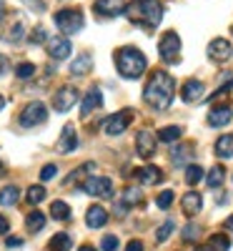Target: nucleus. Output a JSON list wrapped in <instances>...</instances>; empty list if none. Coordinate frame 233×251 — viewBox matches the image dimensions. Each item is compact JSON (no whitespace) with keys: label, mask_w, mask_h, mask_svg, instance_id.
<instances>
[{"label":"nucleus","mask_w":233,"mask_h":251,"mask_svg":"<svg viewBox=\"0 0 233 251\" xmlns=\"http://www.w3.org/2000/svg\"><path fill=\"white\" fill-rule=\"evenodd\" d=\"M173 226H176L173 221H163V224L158 226V234H156V241H158V244H163V241H165L168 236L173 234Z\"/></svg>","instance_id":"obj_36"},{"label":"nucleus","mask_w":233,"mask_h":251,"mask_svg":"<svg viewBox=\"0 0 233 251\" xmlns=\"http://www.w3.org/2000/svg\"><path fill=\"white\" fill-rule=\"evenodd\" d=\"M55 149H58L60 153H73V151L78 149V133H75V128H73L70 123L63 128V133H60V138H58V143H55Z\"/></svg>","instance_id":"obj_14"},{"label":"nucleus","mask_w":233,"mask_h":251,"mask_svg":"<svg viewBox=\"0 0 233 251\" xmlns=\"http://www.w3.org/2000/svg\"><path fill=\"white\" fill-rule=\"evenodd\" d=\"M46 121H48V108H46V103H40V100L28 103L23 108V113H20V126H25V128H33V126H40Z\"/></svg>","instance_id":"obj_7"},{"label":"nucleus","mask_w":233,"mask_h":251,"mask_svg":"<svg viewBox=\"0 0 233 251\" xmlns=\"http://www.w3.org/2000/svg\"><path fill=\"white\" fill-rule=\"evenodd\" d=\"M203 178V169H201V166H188V169H186V183L188 186H196L198 181Z\"/></svg>","instance_id":"obj_34"},{"label":"nucleus","mask_w":233,"mask_h":251,"mask_svg":"<svg viewBox=\"0 0 233 251\" xmlns=\"http://www.w3.org/2000/svg\"><path fill=\"white\" fill-rule=\"evenodd\" d=\"M128 208H131V206H125L123 201H118V203H116V216H125V214H128Z\"/></svg>","instance_id":"obj_48"},{"label":"nucleus","mask_w":233,"mask_h":251,"mask_svg":"<svg viewBox=\"0 0 233 251\" xmlns=\"http://www.w3.org/2000/svg\"><path fill=\"white\" fill-rule=\"evenodd\" d=\"M91 68H93V55L91 53H80L73 60V66H70V75H86V73H91Z\"/></svg>","instance_id":"obj_23"},{"label":"nucleus","mask_w":233,"mask_h":251,"mask_svg":"<svg viewBox=\"0 0 233 251\" xmlns=\"http://www.w3.org/2000/svg\"><path fill=\"white\" fill-rule=\"evenodd\" d=\"M116 68H118V73H120L123 78L136 80V78H140V75L145 73L148 60H145V55H143L138 48L125 46V48H118V50H116Z\"/></svg>","instance_id":"obj_3"},{"label":"nucleus","mask_w":233,"mask_h":251,"mask_svg":"<svg viewBox=\"0 0 233 251\" xmlns=\"http://www.w3.org/2000/svg\"><path fill=\"white\" fill-rule=\"evenodd\" d=\"M18 199H20L18 186H5L3 191H0V206H15Z\"/></svg>","instance_id":"obj_28"},{"label":"nucleus","mask_w":233,"mask_h":251,"mask_svg":"<svg viewBox=\"0 0 233 251\" xmlns=\"http://www.w3.org/2000/svg\"><path fill=\"white\" fill-rule=\"evenodd\" d=\"M136 146H138V156L143 158V161H148V158H153L156 156V136L151 133V131H140L138 133V138H136Z\"/></svg>","instance_id":"obj_12"},{"label":"nucleus","mask_w":233,"mask_h":251,"mask_svg":"<svg viewBox=\"0 0 233 251\" xmlns=\"http://www.w3.org/2000/svg\"><path fill=\"white\" fill-rule=\"evenodd\" d=\"M190 239H198V226H193V224H188L186 228H183V241H190Z\"/></svg>","instance_id":"obj_43"},{"label":"nucleus","mask_w":233,"mask_h":251,"mask_svg":"<svg viewBox=\"0 0 233 251\" xmlns=\"http://www.w3.org/2000/svg\"><path fill=\"white\" fill-rule=\"evenodd\" d=\"M3 171H5V163H3V161H0V174H3Z\"/></svg>","instance_id":"obj_55"},{"label":"nucleus","mask_w":233,"mask_h":251,"mask_svg":"<svg viewBox=\"0 0 233 251\" xmlns=\"http://www.w3.org/2000/svg\"><path fill=\"white\" fill-rule=\"evenodd\" d=\"M25 199H28L30 206L40 203V201L46 199V186H30V188H28V194H25Z\"/></svg>","instance_id":"obj_33"},{"label":"nucleus","mask_w":233,"mask_h":251,"mask_svg":"<svg viewBox=\"0 0 233 251\" xmlns=\"http://www.w3.org/2000/svg\"><path fill=\"white\" fill-rule=\"evenodd\" d=\"M3 108H5V98H3V96H0V111H3Z\"/></svg>","instance_id":"obj_54"},{"label":"nucleus","mask_w":233,"mask_h":251,"mask_svg":"<svg viewBox=\"0 0 233 251\" xmlns=\"http://www.w3.org/2000/svg\"><path fill=\"white\" fill-rule=\"evenodd\" d=\"M8 228H10V224H8V219L0 214V234H8Z\"/></svg>","instance_id":"obj_49"},{"label":"nucleus","mask_w":233,"mask_h":251,"mask_svg":"<svg viewBox=\"0 0 233 251\" xmlns=\"http://www.w3.org/2000/svg\"><path fill=\"white\" fill-rule=\"evenodd\" d=\"M118 246H120V241H118L116 234H105V236L100 239V249H103V251H118Z\"/></svg>","instance_id":"obj_37"},{"label":"nucleus","mask_w":233,"mask_h":251,"mask_svg":"<svg viewBox=\"0 0 233 251\" xmlns=\"http://www.w3.org/2000/svg\"><path fill=\"white\" fill-rule=\"evenodd\" d=\"M231 55H233V46L228 43L226 38H216V40H210V46H208V58H210V60H216V63H226Z\"/></svg>","instance_id":"obj_11"},{"label":"nucleus","mask_w":233,"mask_h":251,"mask_svg":"<svg viewBox=\"0 0 233 251\" xmlns=\"http://www.w3.org/2000/svg\"><path fill=\"white\" fill-rule=\"evenodd\" d=\"M8 71H10V60H8L5 55H0V78H3Z\"/></svg>","instance_id":"obj_45"},{"label":"nucleus","mask_w":233,"mask_h":251,"mask_svg":"<svg viewBox=\"0 0 233 251\" xmlns=\"http://www.w3.org/2000/svg\"><path fill=\"white\" fill-rule=\"evenodd\" d=\"M43 40H48L46 28H35V30L30 33V43H33V46H35V43H43Z\"/></svg>","instance_id":"obj_42"},{"label":"nucleus","mask_w":233,"mask_h":251,"mask_svg":"<svg viewBox=\"0 0 233 251\" xmlns=\"http://www.w3.org/2000/svg\"><path fill=\"white\" fill-rule=\"evenodd\" d=\"M173 191H161L158 194V199H156V203H158V208H163V211H168V208L173 206Z\"/></svg>","instance_id":"obj_38"},{"label":"nucleus","mask_w":233,"mask_h":251,"mask_svg":"<svg viewBox=\"0 0 233 251\" xmlns=\"http://www.w3.org/2000/svg\"><path fill=\"white\" fill-rule=\"evenodd\" d=\"M203 91H206V86L201 80H186V86H183V91H181V98L186 100V103H196L201 96H203Z\"/></svg>","instance_id":"obj_19"},{"label":"nucleus","mask_w":233,"mask_h":251,"mask_svg":"<svg viewBox=\"0 0 233 251\" xmlns=\"http://www.w3.org/2000/svg\"><path fill=\"white\" fill-rule=\"evenodd\" d=\"M75 100H78V91H75L73 86H63V88L55 91V96H53V108H55L58 113H66V111H70V108L75 106Z\"/></svg>","instance_id":"obj_9"},{"label":"nucleus","mask_w":233,"mask_h":251,"mask_svg":"<svg viewBox=\"0 0 233 251\" xmlns=\"http://www.w3.org/2000/svg\"><path fill=\"white\" fill-rule=\"evenodd\" d=\"M176 98V80L171 73L165 71H153V75L148 78L145 88H143V100L151 106L153 111H165Z\"/></svg>","instance_id":"obj_1"},{"label":"nucleus","mask_w":233,"mask_h":251,"mask_svg":"<svg viewBox=\"0 0 233 251\" xmlns=\"http://www.w3.org/2000/svg\"><path fill=\"white\" fill-rule=\"evenodd\" d=\"M231 91H233V80H231V83H226V86H221V88H218V91H216L213 96H210V103H216V100H221V98H223V96H228Z\"/></svg>","instance_id":"obj_41"},{"label":"nucleus","mask_w":233,"mask_h":251,"mask_svg":"<svg viewBox=\"0 0 233 251\" xmlns=\"http://www.w3.org/2000/svg\"><path fill=\"white\" fill-rule=\"evenodd\" d=\"M103 106V93L100 88H91L86 96H83V106H80V116L83 118H88L93 111H98Z\"/></svg>","instance_id":"obj_15"},{"label":"nucleus","mask_w":233,"mask_h":251,"mask_svg":"<svg viewBox=\"0 0 233 251\" xmlns=\"http://www.w3.org/2000/svg\"><path fill=\"white\" fill-rule=\"evenodd\" d=\"M93 10H95L98 18H116L125 10V3L123 0H95Z\"/></svg>","instance_id":"obj_13"},{"label":"nucleus","mask_w":233,"mask_h":251,"mask_svg":"<svg viewBox=\"0 0 233 251\" xmlns=\"http://www.w3.org/2000/svg\"><path fill=\"white\" fill-rule=\"evenodd\" d=\"M223 178H226V169H223V166H213V169L208 171V186L210 188H221Z\"/></svg>","instance_id":"obj_31"},{"label":"nucleus","mask_w":233,"mask_h":251,"mask_svg":"<svg viewBox=\"0 0 233 251\" xmlns=\"http://www.w3.org/2000/svg\"><path fill=\"white\" fill-rule=\"evenodd\" d=\"M193 251H213V249H210V246H196Z\"/></svg>","instance_id":"obj_52"},{"label":"nucleus","mask_w":233,"mask_h":251,"mask_svg":"<svg viewBox=\"0 0 233 251\" xmlns=\"http://www.w3.org/2000/svg\"><path fill=\"white\" fill-rule=\"evenodd\" d=\"M158 55L165 60V63H176L178 55H181V38L176 30H165L158 40Z\"/></svg>","instance_id":"obj_5"},{"label":"nucleus","mask_w":233,"mask_h":251,"mask_svg":"<svg viewBox=\"0 0 233 251\" xmlns=\"http://www.w3.org/2000/svg\"><path fill=\"white\" fill-rule=\"evenodd\" d=\"M183 136V128H181V126H165V128H161L158 131V141H163V143H176L178 138Z\"/></svg>","instance_id":"obj_26"},{"label":"nucleus","mask_w":233,"mask_h":251,"mask_svg":"<svg viewBox=\"0 0 233 251\" xmlns=\"http://www.w3.org/2000/svg\"><path fill=\"white\" fill-rule=\"evenodd\" d=\"M48 55L53 58V60H66L68 55H70V50H73V46H70V40L66 38V35H55V38H48Z\"/></svg>","instance_id":"obj_10"},{"label":"nucleus","mask_w":233,"mask_h":251,"mask_svg":"<svg viewBox=\"0 0 233 251\" xmlns=\"http://www.w3.org/2000/svg\"><path fill=\"white\" fill-rule=\"evenodd\" d=\"M181 206H183V214L186 216H196L201 211V206H203V199L198 191H188L183 199H181Z\"/></svg>","instance_id":"obj_20"},{"label":"nucleus","mask_w":233,"mask_h":251,"mask_svg":"<svg viewBox=\"0 0 233 251\" xmlns=\"http://www.w3.org/2000/svg\"><path fill=\"white\" fill-rule=\"evenodd\" d=\"M78 251H98V249H95V246H91V244H86V246H80Z\"/></svg>","instance_id":"obj_50"},{"label":"nucleus","mask_w":233,"mask_h":251,"mask_svg":"<svg viewBox=\"0 0 233 251\" xmlns=\"http://www.w3.org/2000/svg\"><path fill=\"white\" fill-rule=\"evenodd\" d=\"M95 171V163H83V166H78V169L75 171H70L68 176H66V181H63V186H75V183H80L83 186V181H86L91 174Z\"/></svg>","instance_id":"obj_18"},{"label":"nucleus","mask_w":233,"mask_h":251,"mask_svg":"<svg viewBox=\"0 0 233 251\" xmlns=\"http://www.w3.org/2000/svg\"><path fill=\"white\" fill-rule=\"evenodd\" d=\"M193 143H173V149H171V158L176 166H188V161H193Z\"/></svg>","instance_id":"obj_17"},{"label":"nucleus","mask_w":233,"mask_h":251,"mask_svg":"<svg viewBox=\"0 0 233 251\" xmlns=\"http://www.w3.org/2000/svg\"><path fill=\"white\" fill-rule=\"evenodd\" d=\"M50 216H53L55 221H68V219H70V206H68L66 201H53Z\"/></svg>","instance_id":"obj_27"},{"label":"nucleus","mask_w":233,"mask_h":251,"mask_svg":"<svg viewBox=\"0 0 233 251\" xmlns=\"http://www.w3.org/2000/svg\"><path fill=\"white\" fill-rule=\"evenodd\" d=\"M125 251H143V241H138V239L128 241V244H125Z\"/></svg>","instance_id":"obj_46"},{"label":"nucleus","mask_w":233,"mask_h":251,"mask_svg":"<svg viewBox=\"0 0 233 251\" xmlns=\"http://www.w3.org/2000/svg\"><path fill=\"white\" fill-rule=\"evenodd\" d=\"M5 18V5H0V20Z\"/></svg>","instance_id":"obj_53"},{"label":"nucleus","mask_w":233,"mask_h":251,"mask_svg":"<svg viewBox=\"0 0 233 251\" xmlns=\"http://www.w3.org/2000/svg\"><path fill=\"white\" fill-rule=\"evenodd\" d=\"M131 123H133V111L123 108V111H118V113H113V116H108L103 121V131L108 136H120V133L128 131Z\"/></svg>","instance_id":"obj_6"},{"label":"nucleus","mask_w":233,"mask_h":251,"mask_svg":"<svg viewBox=\"0 0 233 251\" xmlns=\"http://www.w3.org/2000/svg\"><path fill=\"white\" fill-rule=\"evenodd\" d=\"M86 224L91 228H100L108 224V211H105L103 206H91L88 211H86Z\"/></svg>","instance_id":"obj_21"},{"label":"nucleus","mask_w":233,"mask_h":251,"mask_svg":"<svg viewBox=\"0 0 233 251\" xmlns=\"http://www.w3.org/2000/svg\"><path fill=\"white\" fill-rule=\"evenodd\" d=\"M208 246L213 249V251H228L231 249V239L226 234H213L208 239Z\"/></svg>","instance_id":"obj_32"},{"label":"nucleus","mask_w":233,"mask_h":251,"mask_svg":"<svg viewBox=\"0 0 233 251\" xmlns=\"http://www.w3.org/2000/svg\"><path fill=\"white\" fill-rule=\"evenodd\" d=\"M23 38H25V25H23V20H15L13 25H8V28L3 30V40H5V43L18 46Z\"/></svg>","instance_id":"obj_22"},{"label":"nucleus","mask_w":233,"mask_h":251,"mask_svg":"<svg viewBox=\"0 0 233 251\" xmlns=\"http://www.w3.org/2000/svg\"><path fill=\"white\" fill-rule=\"evenodd\" d=\"M25 226H28V231H33V234H38L40 228L46 226V216L40 214V211H30L28 216H25Z\"/></svg>","instance_id":"obj_30"},{"label":"nucleus","mask_w":233,"mask_h":251,"mask_svg":"<svg viewBox=\"0 0 233 251\" xmlns=\"http://www.w3.org/2000/svg\"><path fill=\"white\" fill-rule=\"evenodd\" d=\"M123 13L128 15V20H131L133 25H140L148 33H153L161 25V20H163V5H161V0H131Z\"/></svg>","instance_id":"obj_2"},{"label":"nucleus","mask_w":233,"mask_h":251,"mask_svg":"<svg viewBox=\"0 0 233 251\" xmlns=\"http://www.w3.org/2000/svg\"><path fill=\"white\" fill-rule=\"evenodd\" d=\"M213 151H216L218 158H231V156H233V133H223V136L216 141Z\"/></svg>","instance_id":"obj_25"},{"label":"nucleus","mask_w":233,"mask_h":251,"mask_svg":"<svg viewBox=\"0 0 233 251\" xmlns=\"http://www.w3.org/2000/svg\"><path fill=\"white\" fill-rule=\"evenodd\" d=\"M140 199H143V194H140V188H133V186H128V188H125V194H123V203H125V206H133V203H140Z\"/></svg>","instance_id":"obj_35"},{"label":"nucleus","mask_w":233,"mask_h":251,"mask_svg":"<svg viewBox=\"0 0 233 251\" xmlns=\"http://www.w3.org/2000/svg\"><path fill=\"white\" fill-rule=\"evenodd\" d=\"M35 73V66H33V63H20V66L15 68V75L20 78V80H25V78H30Z\"/></svg>","instance_id":"obj_39"},{"label":"nucleus","mask_w":233,"mask_h":251,"mask_svg":"<svg viewBox=\"0 0 233 251\" xmlns=\"http://www.w3.org/2000/svg\"><path fill=\"white\" fill-rule=\"evenodd\" d=\"M55 174H58V166L55 163H48V166L40 169V181H50V178H55Z\"/></svg>","instance_id":"obj_40"},{"label":"nucleus","mask_w":233,"mask_h":251,"mask_svg":"<svg viewBox=\"0 0 233 251\" xmlns=\"http://www.w3.org/2000/svg\"><path fill=\"white\" fill-rule=\"evenodd\" d=\"M20 244H23V239H20V236H8V239H5V246H8V249H18Z\"/></svg>","instance_id":"obj_47"},{"label":"nucleus","mask_w":233,"mask_h":251,"mask_svg":"<svg viewBox=\"0 0 233 251\" xmlns=\"http://www.w3.org/2000/svg\"><path fill=\"white\" fill-rule=\"evenodd\" d=\"M226 228H228V231H233V216L226 219Z\"/></svg>","instance_id":"obj_51"},{"label":"nucleus","mask_w":233,"mask_h":251,"mask_svg":"<svg viewBox=\"0 0 233 251\" xmlns=\"http://www.w3.org/2000/svg\"><path fill=\"white\" fill-rule=\"evenodd\" d=\"M233 118V108L231 106H213L208 113V126L210 128H221V126H228Z\"/></svg>","instance_id":"obj_16"},{"label":"nucleus","mask_w":233,"mask_h":251,"mask_svg":"<svg viewBox=\"0 0 233 251\" xmlns=\"http://www.w3.org/2000/svg\"><path fill=\"white\" fill-rule=\"evenodd\" d=\"M48 246H50V251H68V249L73 246V239H70L68 234H55V236L48 241Z\"/></svg>","instance_id":"obj_29"},{"label":"nucleus","mask_w":233,"mask_h":251,"mask_svg":"<svg viewBox=\"0 0 233 251\" xmlns=\"http://www.w3.org/2000/svg\"><path fill=\"white\" fill-rule=\"evenodd\" d=\"M83 191L91 194V196L108 199V196H113V181L105 178V176H88L83 181Z\"/></svg>","instance_id":"obj_8"},{"label":"nucleus","mask_w":233,"mask_h":251,"mask_svg":"<svg viewBox=\"0 0 233 251\" xmlns=\"http://www.w3.org/2000/svg\"><path fill=\"white\" fill-rule=\"evenodd\" d=\"M55 25L60 28V33L73 35L83 28V13L78 8H66V10H58L55 13Z\"/></svg>","instance_id":"obj_4"},{"label":"nucleus","mask_w":233,"mask_h":251,"mask_svg":"<svg viewBox=\"0 0 233 251\" xmlns=\"http://www.w3.org/2000/svg\"><path fill=\"white\" fill-rule=\"evenodd\" d=\"M136 176H138V181H140L143 186H153V183H158V181L163 178V174H161L158 166H143Z\"/></svg>","instance_id":"obj_24"},{"label":"nucleus","mask_w":233,"mask_h":251,"mask_svg":"<svg viewBox=\"0 0 233 251\" xmlns=\"http://www.w3.org/2000/svg\"><path fill=\"white\" fill-rule=\"evenodd\" d=\"M23 3L30 8V10H35V13H43L46 10V5H43V0H23Z\"/></svg>","instance_id":"obj_44"}]
</instances>
